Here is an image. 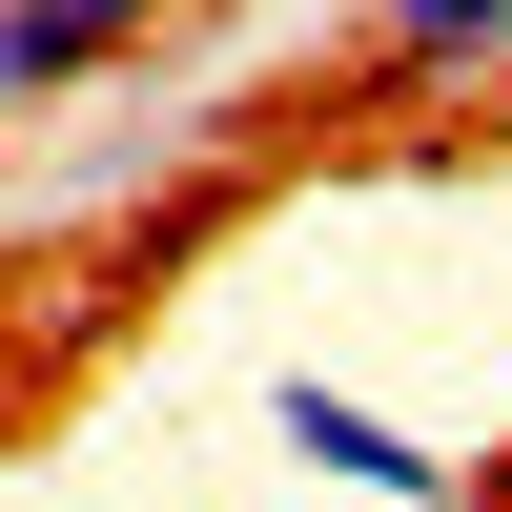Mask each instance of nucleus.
Instances as JSON below:
<instances>
[{
    "instance_id": "20e7f679",
    "label": "nucleus",
    "mask_w": 512,
    "mask_h": 512,
    "mask_svg": "<svg viewBox=\"0 0 512 512\" xmlns=\"http://www.w3.org/2000/svg\"><path fill=\"white\" fill-rule=\"evenodd\" d=\"M492 512H512V451H492Z\"/></svg>"
},
{
    "instance_id": "f03ea898",
    "label": "nucleus",
    "mask_w": 512,
    "mask_h": 512,
    "mask_svg": "<svg viewBox=\"0 0 512 512\" xmlns=\"http://www.w3.org/2000/svg\"><path fill=\"white\" fill-rule=\"evenodd\" d=\"M164 21H185V0H0V123L21 103H103Z\"/></svg>"
},
{
    "instance_id": "f257e3e1",
    "label": "nucleus",
    "mask_w": 512,
    "mask_h": 512,
    "mask_svg": "<svg viewBox=\"0 0 512 512\" xmlns=\"http://www.w3.org/2000/svg\"><path fill=\"white\" fill-rule=\"evenodd\" d=\"M267 451H287L308 492H369V512H472V472H451L410 410H369L349 369H267Z\"/></svg>"
},
{
    "instance_id": "7ed1b4c3",
    "label": "nucleus",
    "mask_w": 512,
    "mask_h": 512,
    "mask_svg": "<svg viewBox=\"0 0 512 512\" xmlns=\"http://www.w3.org/2000/svg\"><path fill=\"white\" fill-rule=\"evenodd\" d=\"M492 62H512V0H369V82L390 103H451Z\"/></svg>"
}]
</instances>
